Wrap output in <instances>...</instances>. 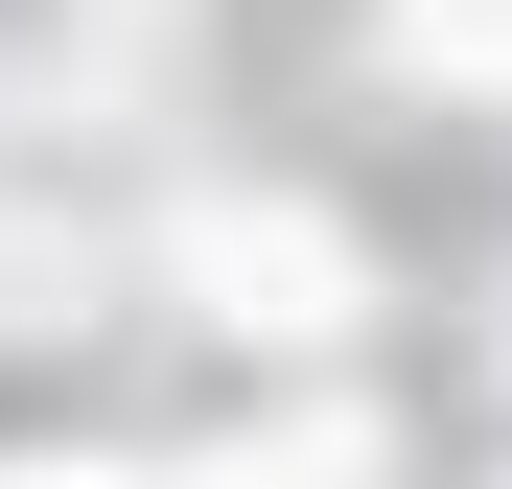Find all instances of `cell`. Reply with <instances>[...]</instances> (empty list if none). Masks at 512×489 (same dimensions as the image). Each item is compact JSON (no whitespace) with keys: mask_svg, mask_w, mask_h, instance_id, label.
Listing matches in <instances>:
<instances>
[{"mask_svg":"<svg viewBox=\"0 0 512 489\" xmlns=\"http://www.w3.org/2000/svg\"><path fill=\"white\" fill-rule=\"evenodd\" d=\"M187 303L303 350V326H350V257H326V210H187Z\"/></svg>","mask_w":512,"mask_h":489,"instance_id":"1","label":"cell"},{"mask_svg":"<svg viewBox=\"0 0 512 489\" xmlns=\"http://www.w3.org/2000/svg\"><path fill=\"white\" fill-rule=\"evenodd\" d=\"M163 489H373V420L326 396V420H280V443H233V466H163Z\"/></svg>","mask_w":512,"mask_h":489,"instance_id":"2","label":"cell"},{"mask_svg":"<svg viewBox=\"0 0 512 489\" xmlns=\"http://www.w3.org/2000/svg\"><path fill=\"white\" fill-rule=\"evenodd\" d=\"M396 70H443V94H512V0H396Z\"/></svg>","mask_w":512,"mask_h":489,"instance_id":"3","label":"cell"},{"mask_svg":"<svg viewBox=\"0 0 512 489\" xmlns=\"http://www.w3.org/2000/svg\"><path fill=\"white\" fill-rule=\"evenodd\" d=\"M0 489H140V466H0Z\"/></svg>","mask_w":512,"mask_h":489,"instance_id":"4","label":"cell"}]
</instances>
